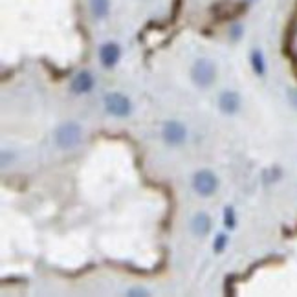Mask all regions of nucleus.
Returning a JSON list of instances; mask_svg holds the SVG:
<instances>
[{"mask_svg": "<svg viewBox=\"0 0 297 297\" xmlns=\"http://www.w3.org/2000/svg\"><path fill=\"white\" fill-rule=\"evenodd\" d=\"M217 187H218V180L211 171L207 169L198 171L197 175L193 176V189L200 197H211L213 193L217 191Z\"/></svg>", "mask_w": 297, "mask_h": 297, "instance_id": "7ed1b4c3", "label": "nucleus"}, {"mask_svg": "<svg viewBox=\"0 0 297 297\" xmlns=\"http://www.w3.org/2000/svg\"><path fill=\"white\" fill-rule=\"evenodd\" d=\"M162 136L169 145H180L187 136L186 127L182 125L180 121H167L164 125V130H162Z\"/></svg>", "mask_w": 297, "mask_h": 297, "instance_id": "39448f33", "label": "nucleus"}, {"mask_svg": "<svg viewBox=\"0 0 297 297\" xmlns=\"http://www.w3.org/2000/svg\"><path fill=\"white\" fill-rule=\"evenodd\" d=\"M215 77H217V66H215V63H213L211 59L202 57L193 64L191 79L197 86H200V88H207V86H211Z\"/></svg>", "mask_w": 297, "mask_h": 297, "instance_id": "f03ea898", "label": "nucleus"}, {"mask_svg": "<svg viewBox=\"0 0 297 297\" xmlns=\"http://www.w3.org/2000/svg\"><path fill=\"white\" fill-rule=\"evenodd\" d=\"M90 11L97 21L105 19L110 11V0H90Z\"/></svg>", "mask_w": 297, "mask_h": 297, "instance_id": "9d476101", "label": "nucleus"}, {"mask_svg": "<svg viewBox=\"0 0 297 297\" xmlns=\"http://www.w3.org/2000/svg\"><path fill=\"white\" fill-rule=\"evenodd\" d=\"M224 226L228 229H235V226H237V220H235V211L233 207L228 206L226 209H224Z\"/></svg>", "mask_w": 297, "mask_h": 297, "instance_id": "f8f14e48", "label": "nucleus"}, {"mask_svg": "<svg viewBox=\"0 0 297 297\" xmlns=\"http://www.w3.org/2000/svg\"><path fill=\"white\" fill-rule=\"evenodd\" d=\"M229 35H231L233 41H239L240 35H242V26L240 24H233V26L229 28Z\"/></svg>", "mask_w": 297, "mask_h": 297, "instance_id": "4468645a", "label": "nucleus"}, {"mask_svg": "<svg viewBox=\"0 0 297 297\" xmlns=\"http://www.w3.org/2000/svg\"><path fill=\"white\" fill-rule=\"evenodd\" d=\"M121 57V48L117 43H105L99 48V61L105 68H114Z\"/></svg>", "mask_w": 297, "mask_h": 297, "instance_id": "423d86ee", "label": "nucleus"}, {"mask_svg": "<svg viewBox=\"0 0 297 297\" xmlns=\"http://www.w3.org/2000/svg\"><path fill=\"white\" fill-rule=\"evenodd\" d=\"M105 108L108 114L117 117H125L130 114V101L127 96H123L119 92H112V94H106L105 96Z\"/></svg>", "mask_w": 297, "mask_h": 297, "instance_id": "20e7f679", "label": "nucleus"}, {"mask_svg": "<svg viewBox=\"0 0 297 297\" xmlns=\"http://www.w3.org/2000/svg\"><path fill=\"white\" fill-rule=\"evenodd\" d=\"M226 246H228V235H226V233H218L217 237H215L213 251H215V253H222L224 249H226Z\"/></svg>", "mask_w": 297, "mask_h": 297, "instance_id": "ddd939ff", "label": "nucleus"}, {"mask_svg": "<svg viewBox=\"0 0 297 297\" xmlns=\"http://www.w3.org/2000/svg\"><path fill=\"white\" fill-rule=\"evenodd\" d=\"M251 66H253V72L257 75H262L266 72L264 55H262L260 50H253V52H251Z\"/></svg>", "mask_w": 297, "mask_h": 297, "instance_id": "9b49d317", "label": "nucleus"}, {"mask_svg": "<svg viewBox=\"0 0 297 297\" xmlns=\"http://www.w3.org/2000/svg\"><path fill=\"white\" fill-rule=\"evenodd\" d=\"M94 88V77H92L90 72H79V74L75 75L74 81L70 83V92L75 94V96H83V94H88V92Z\"/></svg>", "mask_w": 297, "mask_h": 297, "instance_id": "0eeeda50", "label": "nucleus"}, {"mask_svg": "<svg viewBox=\"0 0 297 297\" xmlns=\"http://www.w3.org/2000/svg\"><path fill=\"white\" fill-rule=\"evenodd\" d=\"M288 96H290V103L297 108V90H290L288 92Z\"/></svg>", "mask_w": 297, "mask_h": 297, "instance_id": "2eb2a0df", "label": "nucleus"}, {"mask_svg": "<svg viewBox=\"0 0 297 297\" xmlns=\"http://www.w3.org/2000/svg\"><path fill=\"white\" fill-rule=\"evenodd\" d=\"M249 2H253V0H249Z\"/></svg>", "mask_w": 297, "mask_h": 297, "instance_id": "dca6fc26", "label": "nucleus"}, {"mask_svg": "<svg viewBox=\"0 0 297 297\" xmlns=\"http://www.w3.org/2000/svg\"><path fill=\"white\" fill-rule=\"evenodd\" d=\"M81 136H83V130H81L79 125L74 121L63 123V125L55 128V132H53L55 145H57L59 148H64V151L77 147L81 141Z\"/></svg>", "mask_w": 297, "mask_h": 297, "instance_id": "f257e3e1", "label": "nucleus"}, {"mask_svg": "<svg viewBox=\"0 0 297 297\" xmlns=\"http://www.w3.org/2000/svg\"><path fill=\"white\" fill-rule=\"evenodd\" d=\"M218 108L224 114H235L240 108V96L233 90H226L218 97Z\"/></svg>", "mask_w": 297, "mask_h": 297, "instance_id": "6e6552de", "label": "nucleus"}, {"mask_svg": "<svg viewBox=\"0 0 297 297\" xmlns=\"http://www.w3.org/2000/svg\"><path fill=\"white\" fill-rule=\"evenodd\" d=\"M191 229L197 237H206L209 233V229H211V218H209V215L207 213H197L191 218Z\"/></svg>", "mask_w": 297, "mask_h": 297, "instance_id": "1a4fd4ad", "label": "nucleus"}]
</instances>
